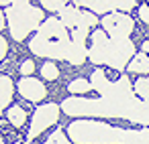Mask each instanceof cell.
I'll use <instances>...</instances> for the list:
<instances>
[{
  "mask_svg": "<svg viewBox=\"0 0 149 144\" xmlns=\"http://www.w3.org/2000/svg\"><path fill=\"white\" fill-rule=\"evenodd\" d=\"M70 118H118L133 124L149 126V104L145 99L100 95V97H65L61 104Z\"/></svg>",
  "mask_w": 149,
  "mask_h": 144,
  "instance_id": "1",
  "label": "cell"
},
{
  "mask_svg": "<svg viewBox=\"0 0 149 144\" xmlns=\"http://www.w3.org/2000/svg\"><path fill=\"white\" fill-rule=\"evenodd\" d=\"M96 23H98V16H96L92 10H86V12H82L80 23H78V27H76V29H86V31H90Z\"/></svg>",
  "mask_w": 149,
  "mask_h": 144,
  "instance_id": "19",
  "label": "cell"
},
{
  "mask_svg": "<svg viewBox=\"0 0 149 144\" xmlns=\"http://www.w3.org/2000/svg\"><path fill=\"white\" fill-rule=\"evenodd\" d=\"M72 39V37H70ZM88 57V49H86V43L84 41H76L72 39L70 41V47H68V55H65V61L72 63V65H82Z\"/></svg>",
  "mask_w": 149,
  "mask_h": 144,
  "instance_id": "11",
  "label": "cell"
},
{
  "mask_svg": "<svg viewBox=\"0 0 149 144\" xmlns=\"http://www.w3.org/2000/svg\"><path fill=\"white\" fill-rule=\"evenodd\" d=\"M4 16H6V14H2V10H0V31L4 29Z\"/></svg>",
  "mask_w": 149,
  "mask_h": 144,
  "instance_id": "28",
  "label": "cell"
},
{
  "mask_svg": "<svg viewBox=\"0 0 149 144\" xmlns=\"http://www.w3.org/2000/svg\"><path fill=\"white\" fill-rule=\"evenodd\" d=\"M41 6L49 12H61L68 6V0H41Z\"/></svg>",
  "mask_w": 149,
  "mask_h": 144,
  "instance_id": "21",
  "label": "cell"
},
{
  "mask_svg": "<svg viewBox=\"0 0 149 144\" xmlns=\"http://www.w3.org/2000/svg\"><path fill=\"white\" fill-rule=\"evenodd\" d=\"M43 144H53V142H49V140H47V142H43Z\"/></svg>",
  "mask_w": 149,
  "mask_h": 144,
  "instance_id": "31",
  "label": "cell"
},
{
  "mask_svg": "<svg viewBox=\"0 0 149 144\" xmlns=\"http://www.w3.org/2000/svg\"><path fill=\"white\" fill-rule=\"evenodd\" d=\"M19 91H21V95H23L25 99H29V101H41V99L47 97V87L43 85V81H39V79H35V77H31V75L21 77V81H19Z\"/></svg>",
  "mask_w": 149,
  "mask_h": 144,
  "instance_id": "9",
  "label": "cell"
},
{
  "mask_svg": "<svg viewBox=\"0 0 149 144\" xmlns=\"http://www.w3.org/2000/svg\"><path fill=\"white\" fill-rule=\"evenodd\" d=\"M6 49H8L6 39H4V37H0V61H2V59L6 57Z\"/></svg>",
  "mask_w": 149,
  "mask_h": 144,
  "instance_id": "26",
  "label": "cell"
},
{
  "mask_svg": "<svg viewBox=\"0 0 149 144\" xmlns=\"http://www.w3.org/2000/svg\"><path fill=\"white\" fill-rule=\"evenodd\" d=\"M88 10H92L94 14H110V12H114L110 0H92Z\"/></svg>",
  "mask_w": 149,
  "mask_h": 144,
  "instance_id": "17",
  "label": "cell"
},
{
  "mask_svg": "<svg viewBox=\"0 0 149 144\" xmlns=\"http://www.w3.org/2000/svg\"><path fill=\"white\" fill-rule=\"evenodd\" d=\"M145 101H147V104H149V97H147V99H145Z\"/></svg>",
  "mask_w": 149,
  "mask_h": 144,
  "instance_id": "33",
  "label": "cell"
},
{
  "mask_svg": "<svg viewBox=\"0 0 149 144\" xmlns=\"http://www.w3.org/2000/svg\"><path fill=\"white\" fill-rule=\"evenodd\" d=\"M141 49H143L145 53H149V41H147V43H143V47H141Z\"/></svg>",
  "mask_w": 149,
  "mask_h": 144,
  "instance_id": "29",
  "label": "cell"
},
{
  "mask_svg": "<svg viewBox=\"0 0 149 144\" xmlns=\"http://www.w3.org/2000/svg\"><path fill=\"white\" fill-rule=\"evenodd\" d=\"M70 41H72V39H65V41H51V39H45V37H41V35H35V37L31 39V43H29V49H31L33 55H37V57L63 59V61H65Z\"/></svg>",
  "mask_w": 149,
  "mask_h": 144,
  "instance_id": "5",
  "label": "cell"
},
{
  "mask_svg": "<svg viewBox=\"0 0 149 144\" xmlns=\"http://www.w3.org/2000/svg\"><path fill=\"white\" fill-rule=\"evenodd\" d=\"M49 142H53V144H70V140L65 138V134H63L61 130H55V132L49 136Z\"/></svg>",
  "mask_w": 149,
  "mask_h": 144,
  "instance_id": "23",
  "label": "cell"
},
{
  "mask_svg": "<svg viewBox=\"0 0 149 144\" xmlns=\"http://www.w3.org/2000/svg\"><path fill=\"white\" fill-rule=\"evenodd\" d=\"M13 93H15L13 79H10L8 75H0V114H2V112H4V108L10 104Z\"/></svg>",
  "mask_w": 149,
  "mask_h": 144,
  "instance_id": "12",
  "label": "cell"
},
{
  "mask_svg": "<svg viewBox=\"0 0 149 144\" xmlns=\"http://www.w3.org/2000/svg\"><path fill=\"white\" fill-rule=\"evenodd\" d=\"M0 4H8V6H10V4H13V0H0Z\"/></svg>",
  "mask_w": 149,
  "mask_h": 144,
  "instance_id": "30",
  "label": "cell"
},
{
  "mask_svg": "<svg viewBox=\"0 0 149 144\" xmlns=\"http://www.w3.org/2000/svg\"><path fill=\"white\" fill-rule=\"evenodd\" d=\"M135 57V45L131 39H110L108 41V55H106V65L112 69H123L131 63Z\"/></svg>",
  "mask_w": 149,
  "mask_h": 144,
  "instance_id": "6",
  "label": "cell"
},
{
  "mask_svg": "<svg viewBox=\"0 0 149 144\" xmlns=\"http://www.w3.org/2000/svg\"><path fill=\"white\" fill-rule=\"evenodd\" d=\"M127 69L131 73H149V57L145 53H137L127 65Z\"/></svg>",
  "mask_w": 149,
  "mask_h": 144,
  "instance_id": "15",
  "label": "cell"
},
{
  "mask_svg": "<svg viewBox=\"0 0 149 144\" xmlns=\"http://www.w3.org/2000/svg\"><path fill=\"white\" fill-rule=\"evenodd\" d=\"M102 29L110 39H129L133 33V19L125 12H110L102 16Z\"/></svg>",
  "mask_w": 149,
  "mask_h": 144,
  "instance_id": "7",
  "label": "cell"
},
{
  "mask_svg": "<svg viewBox=\"0 0 149 144\" xmlns=\"http://www.w3.org/2000/svg\"><path fill=\"white\" fill-rule=\"evenodd\" d=\"M72 2H74L76 6H84V8H90L92 0H72Z\"/></svg>",
  "mask_w": 149,
  "mask_h": 144,
  "instance_id": "27",
  "label": "cell"
},
{
  "mask_svg": "<svg viewBox=\"0 0 149 144\" xmlns=\"http://www.w3.org/2000/svg\"><path fill=\"white\" fill-rule=\"evenodd\" d=\"M80 16H82V12L76 8V6H65L61 12H59V21L68 27V29H76L78 27V23H80Z\"/></svg>",
  "mask_w": 149,
  "mask_h": 144,
  "instance_id": "13",
  "label": "cell"
},
{
  "mask_svg": "<svg viewBox=\"0 0 149 144\" xmlns=\"http://www.w3.org/2000/svg\"><path fill=\"white\" fill-rule=\"evenodd\" d=\"M108 41H110V37L104 33V29H98L92 33V47L88 49V59L94 65H106Z\"/></svg>",
  "mask_w": 149,
  "mask_h": 144,
  "instance_id": "8",
  "label": "cell"
},
{
  "mask_svg": "<svg viewBox=\"0 0 149 144\" xmlns=\"http://www.w3.org/2000/svg\"><path fill=\"white\" fill-rule=\"evenodd\" d=\"M139 19H141L145 25H149V6H147V4H141V6H139Z\"/></svg>",
  "mask_w": 149,
  "mask_h": 144,
  "instance_id": "25",
  "label": "cell"
},
{
  "mask_svg": "<svg viewBox=\"0 0 149 144\" xmlns=\"http://www.w3.org/2000/svg\"><path fill=\"white\" fill-rule=\"evenodd\" d=\"M57 75H59V69H57V65L53 61H47L45 65H41V77L43 79L53 81V79H57Z\"/></svg>",
  "mask_w": 149,
  "mask_h": 144,
  "instance_id": "20",
  "label": "cell"
},
{
  "mask_svg": "<svg viewBox=\"0 0 149 144\" xmlns=\"http://www.w3.org/2000/svg\"><path fill=\"white\" fill-rule=\"evenodd\" d=\"M37 35H41V37H45V39H51V41H65V39H70L68 27H65L59 19H55V16L45 19L43 25L39 27Z\"/></svg>",
  "mask_w": 149,
  "mask_h": 144,
  "instance_id": "10",
  "label": "cell"
},
{
  "mask_svg": "<svg viewBox=\"0 0 149 144\" xmlns=\"http://www.w3.org/2000/svg\"><path fill=\"white\" fill-rule=\"evenodd\" d=\"M33 71H35V63H33L31 59L23 61V65H21V75H23V77H27V75H31Z\"/></svg>",
  "mask_w": 149,
  "mask_h": 144,
  "instance_id": "24",
  "label": "cell"
},
{
  "mask_svg": "<svg viewBox=\"0 0 149 144\" xmlns=\"http://www.w3.org/2000/svg\"><path fill=\"white\" fill-rule=\"evenodd\" d=\"M90 83H92V89H96V91L102 95V93H106V89L110 87V83H112V81H108V79H106V75H104V71H102V69H94V71H92V75H90Z\"/></svg>",
  "mask_w": 149,
  "mask_h": 144,
  "instance_id": "14",
  "label": "cell"
},
{
  "mask_svg": "<svg viewBox=\"0 0 149 144\" xmlns=\"http://www.w3.org/2000/svg\"><path fill=\"white\" fill-rule=\"evenodd\" d=\"M0 144H4V142H2V136H0Z\"/></svg>",
  "mask_w": 149,
  "mask_h": 144,
  "instance_id": "32",
  "label": "cell"
},
{
  "mask_svg": "<svg viewBox=\"0 0 149 144\" xmlns=\"http://www.w3.org/2000/svg\"><path fill=\"white\" fill-rule=\"evenodd\" d=\"M43 10L39 6H33L31 0H13V4L6 8V21L8 31L15 41H25L29 33L39 31L43 25Z\"/></svg>",
  "mask_w": 149,
  "mask_h": 144,
  "instance_id": "3",
  "label": "cell"
},
{
  "mask_svg": "<svg viewBox=\"0 0 149 144\" xmlns=\"http://www.w3.org/2000/svg\"><path fill=\"white\" fill-rule=\"evenodd\" d=\"M68 89H70V93H86L92 89V83L88 79H74L68 83Z\"/></svg>",
  "mask_w": 149,
  "mask_h": 144,
  "instance_id": "18",
  "label": "cell"
},
{
  "mask_svg": "<svg viewBox=\"0 0 149 144\" xmlns=\"http://www.w3.org/2000/svg\"><path fill=\"white\" fill-rule=\"evenodd\" d=\"M6 118H8V122H10L15 128H21V126L27 122V112H25L21 106H10L8 112H6Z\"/></svg>",
  "mask_w": 149,
  "mask_h": 144,
  "instance_id": "16",
  "label": "cell"
},
{
  "mask_svg": "<svg viewBox=\"0 0 149 144\" xmlns=\"http://www.w3.org/2000/svg\"><path fill=\"white\" fill-rule=\"evenodd\" d=\"M65 130L76 144H149V126L143 130H125L96 120H76Z\"/></svg>",
  "mask_w": 149,
  "mask_h": 144,
  "instance_id": "2",
  "label": "cell"
},
{
  "mask_svg": "<svg viewBox=\"0 0 149 144\" xmlns=\"http://www.w3.org/2000/svg\"><path fill=\"white\" fill-rule=\"evenodd\" d=\"M59 120V106L57 104H41L31 118V126L27 132V140H35L39 134H43L47 128H51L53 124H57Z\"/></svg>",
  "mask_w": 149,
  "mask_h": 144,
  "instance_id": "4",
  "label": "cell"
},
{
  "mask_svg": "<svg viewBox=\"0 0 149 144\" xmlns=\"http://www.w3.org/2000/svg\"><path fill=\"white\" fill-rule=\"evenodd\" d=\"M110 4H112L114 12H129L131 8H135L137 0H110Z\"/></svg>",
  "mask_w": 149,
  "mask_h": 144,
  "instance_id": "22",
  "label": "cell"
}]
</instances>
